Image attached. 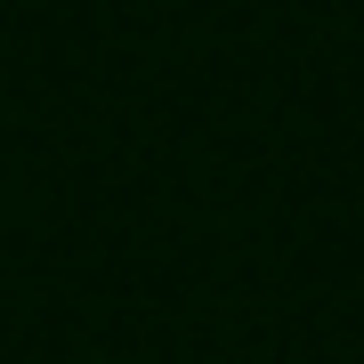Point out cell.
Here are the masks:
<instances>
[]
</instances>
